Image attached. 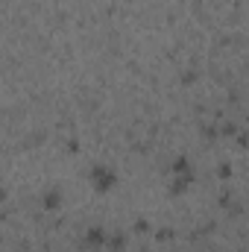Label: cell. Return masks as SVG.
Listing matches in <instances>:
<instances>
[{
    "label": "cell",
    "instance_id": "obj_1",
    "mask_svg": "<svg viewBox=\"0 0 249 252\" xmlns=\"http://www.w3.org/2000/svg\"><path fill=\"white\" fill-rule=\"evenodd\" d=\"M88 182H91V188L97 190V193H109L118 185V173L112 167H106V164H94L91 173H88Z\"/></svg>",
    "mask_w": 249,
    "mask_h": 252
},
{
    "label": "cell",
    "instance_id": "obj_2",
    "mask_svg": "<svg viewBox=\"0 0 249 252\" xmlns=\"http://www.w3.org/2000/svg\"><path fill=\"white\" fill-rule=\"evenodd\" d=\"M41 202H44V208H59V205H62V190H59V188H50V190H44V196H41Z\"/></svg>",
    "mask_w": 249,
    "mask_h": 252
},
{
    "label": "cell",
    "instance_id": "obj_3",
    "mask_svg": "<svg viewBox=\"0 0 249 252\" xmlns=\"http://www.w3.org/2000/svg\"><path fill=\"white\" fill-rule=\"evenodd\" d=\"M85 241L91 244V247H103V241H106V232L97 226V229H88V235H85Z\"/></svg>",
    "mask_w": 249,
    "mask_h": 252
}]
</instances>
